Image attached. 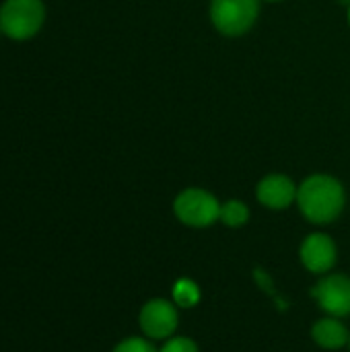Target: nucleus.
I'll use <instances>...</instances> for the list:
<instances>
[{
	"label": "nucleus",
	"instance_id": "1",
	"mask_svg": "<svg viewBox=\"0 0 350 352\" xmlns=\"http://www.w3.org/2000/svg\"><path fill=\"white\" fill-rule=\"evenodd\" d=\"M303 219L316 227L332 225L347 206V190L342 182L328 173H314L299 184L297 202Z\"/></svg>",
	"mask_w": 350,
	"mask_h": 352
},
{
	"label": "nucleus",
	"instance_id": "2",
	"mask_svg": "<svg viewBox=\"0 0 350 352\" xmlns=\"http://www.w3.org/2000/svg\"><path fill=\"white\" fill-rule=\"evenodd\" d=\"M221 200L204 188H186L173 200L175 219L190 229H208L219 223Z\"/></svg>",
	"mask_w": 350,
	"mask_h": 352
},
{
	"label": "nucleus",
	"instance_id": "3",
	"mask_svg": "<svg viewBox=\"0 0 350 352\" xmlns=\"http://www.w3.org/2000/svg\"><path fill=\"white\" fill-rule=\"evenodd\" d=\"M260 2L262 0H210V23L225 37H241L256 25Z\"/></svg>",
	"mask_w": 350,
	"mask_h": 352
},
{
	"label": "nucleus",
	"instance_id": "4",
	"mask_svg": "<svg viewBox=\"0 0 350 352\" xmlns=\"http://www.w3.org/2000/svg\"><path fill=\"white\" fill-rule=\"evenodd\" d=\"M45 19L41 0H6L0 8V31L10 39L33 37Z\"/></svg>",
	"mask_w": 350,
	"mask_h": 352
},
{
	"label": "nucleus",
	"instance_id": "5",
	"mask_svg": "<svg viewBox=\"0 0 350 352\" xmlns=\"http://www.w3.org/2000/svg\"><path fill=\"white\" fill-rule=\"evenodd\" d=\"M138 326L142 336H146L149 340L165 342L177 332L179 326L177 305L171 299H163V297L149 299L138 314Z\"/></svg>",
	"mask_w": 350,
	"mask_h": 352
},
{
	"label": "nucleus",
	"instance_id": "6",
	"mask_svg": "<svg viewBox=\"0 0 350 352\" xmlns=\"http://www.w3.org/2000/svg\"><path fill=\"white\" fill-rule=\"evenodd\" d=\"M311 297L318 307L332 318H350V276L342 272H328L311 287Z\"/></svg>",
	"mask_w": 350,
	"mask_h": 352
},
{
	"label": "nucleus",
	"instance_id": "7",
	"mask_svg": "<svg viewBox=\"0 0 350 352\" xmlns=\"http://www.w3.org/2000/svg\"><path fill=\"white\" fill-rule=\"evenodd\" d=\"M299 260L303 268L316 276H324L334 270L338 262V248L336 241L322 231L309 233L299 245Z\"/></svg>",
	"mask_w": 350,
	"mask_h": 352
},
{
	"label": "nucleus",
	"instance_id": "8",
	"mask_svg": "<svg viewBox=\"0 0 350 352\" xmlns=\"http://www.w3.org/2000/svg\"><path fill=\"white\" fill-rule=\"evenodd\" d=\"M299 186L285 173H268L256 186L258 202L268 210H287L297 202Z\"/></svg>",
	"mask_w": 350,
	"mask_h": 352
},
{
	"label": "nucleus",
	"instance_id": "9",
	"mask_svg": "<svg viewBox=\"0 0 350 352\" xmlns=\"http://www.w3.org/2000/svg\"><path fill=\"white\" fill-rule=\"evenodd\" d=\"M309 336L324 351H340V349L349 346L350 340L347 324L340 318H332V316H324V318L316 320L309 330Z\"/></svg>",
	"mask_w": 350,
	"mask_h": 352
},
{
	"label": "nucleus",
	"instance_id": "10",
	"mask_svg": "<svg viewBox=\"0 0 350 352\" xmlns=\"http://www.w3.org/2000/svg\"><path fill=\"white\" fill-rule=\"evenodd\" d=\"M250 206L243 200H227L221 202V212H219V223L229 227V229H241L250 223Z\"/></svg>",
	"mask_w": 350,
	"mask_h": 352
},
{
	"label": "nucleus",
	"instance_id": "11",
	"mask_svg": "<svg viewBox=\"0 0 350 352\" xmlns=\"http://www.w3.org/2000/svg\"><path fill=\"white\" fill-rule=\"evenodd\" d=\"M171 301H173L177 307L190 309V307H194V305L200 301V287H198L194 280H190V278H179V280L173 285Z\"/></svg>",
	"mask_w": 350,
	"mask_h": 352
},
{
	"label": "nucleus",
	"instance_id": "12",
	"mask_svg": "<svg viewBox=\"0 0 350 352\" xmlns=\"http://www.w3.org/2000/svg\"><path fill=\"white\" fill-rule=\"evenodd\" d=\"M111 352H159V349L146 336H128L118 342Z\"/></svg>",
	"mask_w": 350,
	"mask_h": 352
},
{
	"label": "nucleus",
	"instance_id": "13",
	"mask_svg": "<svg viewBox=\"0 0 350 352\" xmlns=\"http://www.w3.org/2000/svg\"><path fill=\"white\" fill-rule=\"evenodd\" d=\"M159 352H200V349L190 336H177L175 334L161 344Z\"/></svg>",
	"mask_w": 350,
	"mask_h": 352
},
{
	"label": "nucleus",
	"instance_id": "14",
	"mask_svg": "<svg viewBox=\"0 0 350 352\" xmlns=\"http://www.w3.org/2000/svg\"><path fill=\"white\" fill-rule=\"evenodd\" d=\"M266 2H283V0H266Z\"/></svg>",
	"mask_w": 350,
	"mask_h": 352
},
{
	"label": "nucleus",
	"instance_id": "15",
	"mask_svg": "<svg viewBox=\"0 0 350 352\" xmlns=\"http://www.w3.org/2000/svg\"><path fill=\"white\" fill-rule=\"evenodd\" d=\"M349 27H350V2H349Z\"/></svg>",
	"mask_w": 350,
	"mask_h": 352
},
{
	"label": "nucleus",
	"instance_id": "16",
	"mask_svg": "<svg viewBox=\"0 0 350 352\" xmlns=\"http://www.w3.org/2000/svg\"><path fill=\"white\" fill-rule=\"evenodd\" d=\"M349 351H350V340H349Z\"/></svg>",
	"mask_w": 350,
	"mask_h": 352
}]
</instances>
